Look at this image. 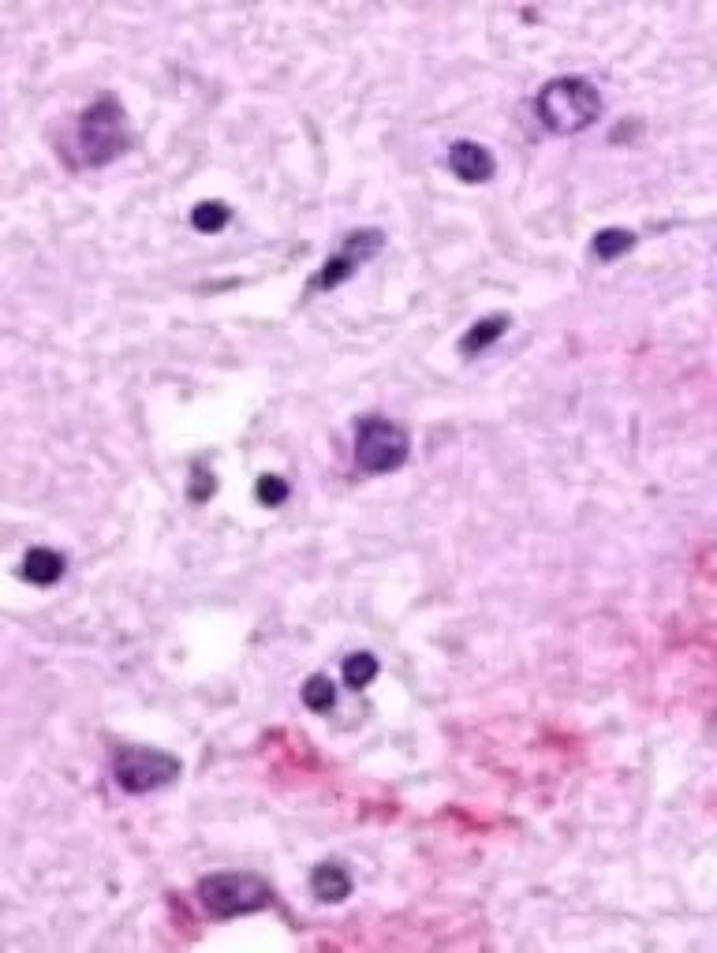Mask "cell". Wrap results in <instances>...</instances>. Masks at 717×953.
<instances>
[{
    "mask_svg": "<svg viewBox=\"0 0 717 953\" xmlns=\"http://www.w3.org/2000/svg\"><path fill=\"white\" fill-rule=\"evenodd\" d=\"M635 247V232H628V228H602L598 236H594V255L602 258V262H617L620 255H628Z\"/></svg>",
    "mask_w": 717,
    "mask_h": 953,
    "instance_id": "cell-11",
    "label": "cell"
},
{
    "mask_svg": "<svg viewBox=\"0 0 717 953\" xmlns=\"http://www.w3.org/2000/svg\"><path fill=\"white\" fill-rule=\"evenodd\" d=\"M254 494H258V501H262V505L277 509V505H284V501H288L292 486L284 483L281 475H262V479H258V486H254Z\"/></svg>",
    "mask_w": 717,
    "mask_h": 953,
    "instance_id": "cell-15",
    "label": "cell"
},
{
    "mask_svg": "<svg viewBox=\"0 0 717 953\" xmlns=\"http://www.w3.org/2000/svg\"><path fill=\"white\" fill-rule=\"evenodd\" d=\"M183 763L161 748H120L113 755V778L124 793H154L180 778Z\"/></svg>",
    "mask_w": 717,
    "mask_h": 953,
    "instance_id": "cell-5",
    "label": "cell"
},
{
    "mask_svg": "<svg viewBox=\"0 0 717 953\" xmlns=\"http://www.w3.org/2000/svg\"><path fill=\"white\" fill-rule=\"evenodd\" d=\"M310 890H314L318 901L333 905V901H344V897L352 894V875H348L344 864L325 860V864H318V868L310 871Z\"/></svg>",
    "mask_w": 717,
    "mask_h": 953,
    "instance_id": "cell-8",
    "label": "cell"
},
{
    "mask_svg": "<svg viewBox=\"0 0 717 953\" xmlns=\"http://www.w3.org/2000/svg\"><path fill=\"white\" fill-rule=\"evenodd\" d=\"M505 329H508V314H490V318H482V322H475V326L464 333L460 352H464V356H478L482 348H490L493 341H501Z\"/></svg>",
    "mask_w": 717,
    "mask_h": 953,
    "instance_id": "cell-10",
    "label": "cell"
},
{
    "mask_svg": "<svg viewBox=\"0 0 717 953\" xmlns=\"http://www.w3.org/2000/svg\"><path fill=\"white\" fill-rule=\"evenodd\" d=\"M449 169L464 180V184H486L493 172H497V161L482 143L475 139H460V143L449 146Z\"/></svg>",
    "mask_w": 717,
    "mask_h": 953,
    "instance_id": "cell-7",
    "label": "cell"
},
{
    "mask_svg": "<svg viewBox=\"0 0 717 953\" xmlns=\"http://www.w3.org/2000/svg\"><path fill=\"white\" fill-rule=\"evenodd\" d=\"M228 221H232V210H228L225 202H198L195 210H191V225H195L198 232H221Z\"/></svg>",
    "mask_w": 717,
    "mask_h": 953,
    "instance_id": "cell-14",
    "label": "cell"
},
{
    "mask_svg": "<svg viewBox=\"0 0 717 953\" xmlns=\"http://www.w3.org/2000/svg\"><path fill=\"white\" fill-rule=\"evenodd\" d=\"M64 569H68L64 557L57 550H49V546H34L23 557V580L34 587H53L64 576Z\"/></svg>",
    "mask_w": 717,
    "mask_h": 953,
    "instance_id": "cell-9",
    "label": "cell"
},
{
    "mask_svg": "<svg viewBox=\"0 0 717 953\" xmlns=\"http://www.w3.org/2000/svg\"><path fill=\"white\" fill-rule=\"evenodd\" d=\"M411 453V438L408 430L393 423V419H381V415H370L355 427V464L370 475H385V471H396Z\"/></svg>",
    "mask_w": 717,
    "mask_h": 953,
    "instance_id": "cell-4",
    "label": "cell"
},
{
    "mask_svg": "<svg viewBox=\"0 0 717 953\" xmlns=\"http://www.w3.org/2000/svg\"><path fill=\"white\" fill-rule=\"evenodd\" d=\"M75 146L86 165H109L127 150V116L116 98H98L90 109H83L79 128H75Z\"/></svg>",
    "mask_w": 717,
    "mask_h": 953,
    "instance_id": "cell-3",
    "label": "cell"
},
{
    "mask_svg": "<svg viewBox=\"0 0 717 953\" xmlns=\"http://www.w3.org/2000/svg\"><path fill=\"white\" fill-rule=\"evenodd\" d=\"M198 901L213 916L232 920V916L269 909L273 905V886L262 875H251V871H221V875H206L198 882Z\"/></svg>",
    "mask_w": 717,
    "mask_h": 953,
    "instance_id": "cell-2",
    "label": "cell"
},
{
    "mask_svg": "<svg viewBox=\"0 0 717 953\" xmlns=\"http://www.w3.org/2000/svg\"><path fill=\"white\" fill-rule=\"evenodd\" d=\"M340 673H344V684H348V688H366V684L378 677V658L366 655V651H355V655L344 658V669H340Z\"/></svg>",
    "mask_w": 717,
    "mask_h": 953,
    "instance_id": "cell-13",
    "label": "cell"
},
{
    "mask_svg": "<svg viewBox=\"0 0 717 953\" xmlns=\"http://www.w3.org/2000/svg\"><path fill=\"white\" fill-rule=\"evenodd\" d=\"M381 247H385V236H381L378 228H359V232H348L344 236V243H340V251L329 262L322 266V273H318V288H337L344 285L348 277H352L363 262H370V258L378 255Z\"/></svg>",
    "mask_w": 717,
    "mask_h": 953,
    "instance_id": "cell-6",
    "label": "cell"
},
{
    "mask_svg": "<svg viewBox=\"0 0 717 953\" xmlns=\"http://www.w3.org/2000/svg\"><path fill=\"white\" fill-rule=\"evenodd\" d=\"M303 703H307L314 714H325L337 707V684L329 681L325 673H314L307 684H303Z\"/></svg>",
    "mask_w": 717,
    "mask_h": 953,
    "instance_id": "cell-12",
    "label": "cell"
},
{
    "mask_svg": "<svg viewBox=\"0 0 717 953\" xmlns=\"http://www.w3.org/2000/svg\"><path fill=\"white\" fill-rule=\"evenodd\" d=\"M535 109L553 135H576L602 116V94L583 75H557L538 90Z\"/></svg>",
    "mask_w": 717,
    "mask_h": 953,
    "instance_id": "cell-1",
    "label": "cell"
},
{
    "mask_svg": "<svg viewBox=\"0 0 717 953\" xmlns=\"http://www.w3.org/2000/svg\"><path fill=\"white\" fill-rule=\"evenodd\" d=\"M195 479H198V483H195V490H191V498H195V501H206V498L213 494V479L206 475V471H202V464L195 468Z\"/></svg>",
    "mask_w": 717,
    "mask_h": 953,
    "instance_id": "cell-16",
    "label": "cell"
}]
</instances>
